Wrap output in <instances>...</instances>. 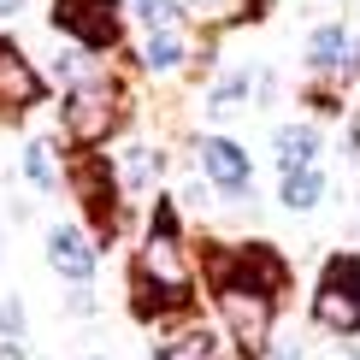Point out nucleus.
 I'll return each instance as SVG.
<instances>
[{"mask_svg": "<svg viewBox=\"0 0 360 360\" xmlns=\"http://www.w3.org/2000/svg\"><path fill=\"white\" fill-rule=\"evenodd\" d=\"M313 325L325 337H360V254H331L313 290Z\"/></svg>", "mask_w": 360, "mask_h": 360, "instance_id": "nucleus-1", "label": "nucleus"}, {"mask_svg": "<svg viewBox=\"0 0 360 360\" xmlns=\"http://www.w3.org/2000/svg\"><path fill=\"white\" fill-rule=\"evenodd\" d=\"M59 124H65V136L77 148H101L118 124H124V89L101 83V71H95L89 83H77L65 101H59Z\"/></svg>", "mask_w": 360, "mask_h": 360, "instance_id": "nucleus-2", "label": "nucleus"}, {"mask_svg": "<svg viewBox=\"0 0 360 360\" xmlns=\"http://www.w3.org/2000/svg\"><path fill=\"white\" fill-rule=\"evenodd\" d=\"M219 313H224V331H231L236 360H266L278 337V295L266 290H219Z\"/></svg>", "mask_w": 360, "mask_h": 360, "instance_id": "nucleus-3", "label": "nucleus"}, {"mask_svg": "<svg viewBox=\"0 0 360 360\" xmlns=\"http://www.w3.org/2000/svg\"><path fill=\"white\" fill-rule=\"evenodd\" d=\"M65 184L77 189L89 231H95V236H112V231H118V213H124V189H118V177H112V166H107V160H101L95 148H83V154L71 160Z\"/></svg>", "mask_w": 360, "mask_h": 360, "instance_id": "nucleus-4", "label": "nucleus"}, {"mask_svg": "<svg viewBox=\"0 0 360 360\" xmlns=\"http://www.w3.org/2000/svg\"><path fill=\"white\" fill-rule=\"evenodd\" d=\"M53 24L65 30L83 53L118 48V0H53Z\"/></svg>", "mask_w": 360, "mask_h": 360, "instance_id": "nucleus-5", "label": "nucleus"}, {"mask_svg": "<svg viewBox=\"0 0 360 360\" xmlns=\"http://www.w3.org/2000/svg\"><path fill=\"white\" fill-rule=\"evenodd\" d=\"M307 71H313V77H325V83H354L360 77V36L342 18L319 24L307 36Z\"/></svg>", "mask_w": 360, "mask_h": 360, "instance_id": "nucleus-6", "label": "nucleus"}, {"mask_svg": "<svg viewBox=\"0 0 360 360\" xmlns=\"http://www.w3.org/2000/svg\"><path fill=\"white\" fill-rule=\"evenodd\" d=\"M48 101V77L24 59L18 41H0V112L6 118H24Z\"/></svg>", "mask_w": 360, "mask_h": 360, "instance_id": "nucleus-7", "label": "nucleus"}, {"mask_svg": "<svg viewBox=\"0 0 360 360\" xmlns=\"http://www.w3.org/2000/svg\"><path fill=\"white\" fill-rule=\"evenodd\" d=\"M195 148H201V172L213 177V189L248 201V189H254V160H248V148L231 142V136H201Z\"/></svg>", "mask_w": 360, "mask_h": 360, "instance_id": "nucleus-8", "label": "nucleus"}, {"mask_svg": "<svg viewBox=\"0 0 360 360\" xmlns=\"http://www.w3.org/2000/svg\"><path fill=\"white\" fill-rule=\"evenodd\" d=\"M195 302V283H172V278H154L148 266H130V313L136 319H177L189 313Z\"/></svg>", "mask_w": 360, "mask_h": 360, "instance_id": "nucleus-9", "label": "nucleus"}, {"mask_svg": "<svg viewBox=\"0 0 360 360\" xmlns=\"http://www.w3.org/2000/svg\"><path fill=\"white\" fill-rule=\"evenodd\" d=\"M48 266L59 278H71V283H89L95 266H101V243L83 231V224H53L48 231Z\"/></svg>", "mask_w": 360, "mask_h": 360, "instance_id": "nucleus-10", "label": "nucleus"}, {"mask_svg": "<svg viewBox=\"0 0 360 360\" xmlns=\"http://www.w3.org/2000/svg\"><path fill=\"white\" fill-rule=\"evenodd\" d=\"M325 195H331L325 166H302V172H283L278 177V207H283V213H313Z\"/></svg>", "mask_w": 360, "mask_h": 360, "instance_id": "nucleus-11", "label": "nucleus"}, {"mask_svg": "<svg viewBox=\"0 0 360 360\" xmlns=\"http://www.w3.org/2000/svg\"><path fill=\"white\" fill-rule=\"evenodd\" d=\"M319 130L313 124H283L272 136V154H278V172H302V166H319Z\"/></svg>", "mask_w": 360, "mask_h": 360, "instance_id": "nucleus-12", "label": "nucleus"}, {"mask_svg": "<svg viewBox=\"0 0 360 360\" xmlns=\"http://www.w3.org/2000/svg\"><path fill=\"white\" fill-rule=\"evenodd\" d=\"M142 71H177L189 59V41H184V30L166 24V30H148V41H142Z\"/></svg>", "mask_w": 360, "mask_h": 360, "instance_id": "nucleus-13", "label": "nucleus"}, {"mask_svg": "<svg viewBox=\"0 0 360 360\" xmlns=\"http://www.w3.org/2000/svg\"><path fill=\"white\" fill-rule=\"evenodd\" d=\"M154 360H219V337L207 331V325H189V331H177L172 342H160Z\"/></svg>", "mask_w": 360, "mask_h": 360, "instance_id": "nucleus-14", "label": "nucleus"}, {"mask_svg": "<svg viewBox=\"0 0 360 360\" xmlns=\"http://www.w3.org/2000/svg\"><path fill=\"white\" fill-rule=\"evenodd\" d=\"M248 95H254V77H248V71H224V77L213 83V95H207V112H213V118H231V112L248 107Z\"/></svg>", "mask_w": 360, "mask_h": 360, "instance_id": "nucleus-15", "label": "nucleus"}, {"mask_svg": "<svg viewBox=\"0 0 360 360\" xmlns=\"http://www.w3.org/2000/svg\"><path fill=\"white\" fill-rule=\"evenodd\" d=\"M130 12H136V18L148 24V30H166V24H177V18H184V0H130Z\"/></svg>", "mask_w": 360, "mask_h": 360, "instance_id": "nucleus-16", "label": "nucleus"}, {"mask_svg": "<svg viewBox=\"0 0 360 360\" xmlns=\"http://www.w3.org/2000/svg\"><path fill=\"white\" fill-rule=\"evenodd\" d=\"M24 177H30V184H36V189H53L59 166H53V154H48V148H41V142H30V148H24Z\"/></svg>", "mask_w": 360, "mask_h": 360, "instance_id": "nucleus-17", "label": "nucleus"}, {"mask_svg": "<svg viewBox=\"0 0 360 360\" xmlns=\"http://www.w3.org/2000/svg\"><path fill=\"white\" fill-rule=\"evenodd\" d=\"M0 337H12V342L24 337V302L18 295H0Z\"/></svg>", "mask_w": 360, "mask_h": 360, "instance_id": "nucleus-18", "label": "nucleus"}, {"mask_svg": "<svg viewBox=\"0 0 360 360\" xmlns=\"http://www.w3.org/2000/svg\"><path fill=\"white\" fill-rule=\"evenodd\" d=\"M154 172H160V154H148V142H142V148H130V166H124L130 184H148Z\"/></svg>", "mask_w": 360, "mask_h": 360, "instance_id": "nucleus-19", "label": "nucleus"}, {"mask_svg": "<svg viewBox=\"0 0 360 360\" xmlns=\"http://www.w3.org/2000/svg\"><path fill=\"white\" fill-rule=\"evenodd\" d=\"M71 313H95V295H89V290H71Z\"/></svg>", "mask_w": 360, "mask_h": 360, "instance_id": "nucleus-20", "label": "nucleus"}, {"mask_svg": "<svg viewBox=\"0 0 360 360\" xmlns=\"http://www.w3.org/2000/svg\"><path fill=\"white\" fill-rule=\"evenodd\" d=\"M0 360H24V342H12V337H0Z\"/></svg>", "mask_w": 360, "mask_h": 360, "instance_id": "nucleus-21", "label": "nucleus"}, {"mask_svg": "<svg viewBox=\"0 0 360 360\" xmlns=\"http://www.w3.org/2000/svg\"><path fill=\"white\" fill-rule=\"evenodd\" d=\"M331 360H360V349H354V337H342V349H337Z\"/></svg>", "mask_w": 360, "mask_h": 360, "instance_id": "nucleus-22", "label": "nucleus"}, {"mask_svg": "<svg viewBox=\"0 0 360 360\" xmlns=\"http://www.w3.org/2000/svg\"><path fill=\"white\" fill-rule=\"evenodd\" d=\"M24 6V0H0V18H12V12H18Z\"/></svg>", "mask_w": 360, "mask_h": 360, "instance_id": "nucleus-23", "label": "nucleus"}, {"mask_svg": "<svg viewBox=\"0 0 360 360\" xmlns=\"http://www.w3.org/2000/svg\"><path fill=\"white\" fill-rule=\"evenodd\" d=\"M184 6H189V12H207V6H219V0H184Z\"/></svg>", "mask_w": 360, "mask_h": 360, "instance_id": "nucleus-24", "label": "nucleus"}, {"mask_svg": "<svg viewBox=\"0 0 360 360\" xmlns=\"http://www.w3.org/2000/svg\"><path fill=\"white\" fill-rule=\"evenodd\" d=\"M0 254H6V231H0Z\"/></svg>", "mask_w": 360, "mask_h": 360, "instance_id": "nucleus-25", "label": "nucleus"}]
</instances>
